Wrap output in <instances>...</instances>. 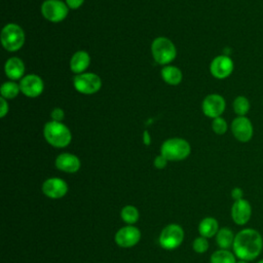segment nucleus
I'll return each mask as SVG.
<instances>
[{"label": "nucleus", "instance_id": "nucleus-1", "mask_svg": "<svg viewBox=\"0 0 263 263\" xmlns=\"http://www.w3.org/2000/svg\"><path fill=\"white\" fill-rule=\"evenodd\" d=\"M232 250L238 260L253 261L262 253L263 237L258 230L245 228L235 234Z\"/></svg>", "mask_w": 263, "mask_h": 263}, {"label": "nucleus", "instance_id": "nucleus-2", "mask_svg": "<svg viewBox=\"0 0 263 263\" xmlns=\"http://www.w3.org/2000/svg\"><path fill=\"white\" fill-rule=\"evenodd\" d=\"M44 137L45 140L53 147L64 148L68 146L71 142V132L69 128L59 122V121H49L44 126Z\"/></svg>", "mask_w": 263, "mask_h": 263}, {"label": "nucleus", "instance_id": "nucleus-3", "mask_svg": "<svg viewBox=\"0 0 263 263\" xmlns=\"http://www.w3.org/2000/svg\"><path fill=\"white\" fill-rule=\"evenodd\" d=\"M191 151L190 145L187 141L179 138L168 139L162 143L160 152L167 160H183L189 156Z\"/></svg>", "mask_w": 263, "mask_h": 263}, {"label": "nucleus", "instance_id": "nucleus-4", "mask_svg": "<svg viewBox=\"0 0 263 263\" xmlns=\"http://www.w3.org/2000/svg\"><path fill=\"white\" fill-rule=\"evenodd\" d=\"M1 42L8 51L20 49L25 42V33L23 29L15 24L6 25L1 32Z\"/></svg>", "mask_w": 263, "mask_h": 263}, {"label": "nucleus", "instance_id": "nucleus-5", "mask_svg": "<svg viewBox=\"0 0 263 263\" xmlns=\"http://www.w3.org/2000/svg\"><path fill=\"white\" fill-rule=\"evenodd\" d=\"M184 239V230L178 224L166 225L159 234V245L164 250H175L181 246Z\"/></svg>", "mask_w": 263, "mask_h": 263}, {"label": "nucleus", "instance_id": "nucleus-6", "mask_svg": "<svg viewBox=\"0 0 263 263\" xmlns=\"http://www.w3.org/2000/svg\"><path fill=\"white\" fill-rule=\"evenodd\" d=\"M152 54L154 60L158 64H168L171 63L176 57V47L173 42L164 37L156 38L151 46Z\"/></svg>", "mask_w": 263, "mask_h": 263}, {"label": "nucleus", "instance_id": "nucleus-7", "mask_svg": "<svg viewBox=\"0 0 263 263\" xmlns=\"http://www.w3.org/2000/svg\"><path fill=\"white\" fill-rule=\"evenodd\" d=\"M101 85L100 77L93 73H82L74 77V87L81 93H95L101 88Z\"/></svg>", "mask_w": 263, "mask_h": 263}, {"label": "nucleus", "instance_id": "nucleus-8", "mask_svg": "<svg viewBox=\"0 0 263 263\" xmlns=\"http://www.w3.org/2000/svg\"><path fill=\"white\" fill-rule=\"evenodd\" d=\"M41 12L46 20L58 23L67 16L68 7L60 0H46L41 6Z\"/></svg>", "mask_w": 263, "mask_h": 263}, {"label": "nucleus", "instance_id": "nucleus-9", "mask_svg": "<svg viewBox=\"0 0 263 263\" xmlns=\"http://www.w3.org/2000/svg\"><path fill=\"white\" fill-rule=\"evenodd\" d=\"M114 239L121 248H132L140 241L141 231L134 225H126L117 230Z\"/></svg>", "mask_w": 263, "mask_h": 263}, {"label": "nucleus", "instance_id": "nucleus-10", "mask_svg": "<svg viewBox=\"0 0 263 263\" xmlns=\"http://www.w3.org/2000/svg\"><path fill=\"white\" fill-rule=\"evenodd\" d=\"M230 215L232 221L236 225H246L251 220L252 217V205L250 201L245 198L235 200L231 205Z\"/></svg>", "mask_w": 263, "mask_h": 263}, {"label": "nucleus", "instance_id": "nucleus-11", "mask_svg": "<svg viewBox=\"0 0 263 263\" xmlns=\"http://www.w3.org/2000/svg\"><path fill=\"white\" fill-rule=\"evenodd\" d=\"M42 192L51 199H60L68 192V184L61 178L46 179L42 184Z\"/></svg>", "mask_w": 263, "mask_h": 263}, {"label": "nucleus", "instance_id": "nucleus-12", "mask_svg": "<svg viewBox=\"0 0 263 263\" xmlns=\"http://www.w3.org/2000/svg\"><path fill=\"white\" fill-rule=\"evenodd\" d=\"M233 136L239 142H249L253 137V124L246 116L236 117L231 123Z\"/></svg>", "mask_w": 263, "mask_h": 263}, {"label": "nucleus", "instance_id": "nucleus-13", "mask_svg": "<svg viewBox=\"0 0 263 263\" xmlns=\"http://www.w3.org/2000/svg\"><path fill=\"white\" fill-rule=\"evenodd\" d=\"M225 110V100L217 93L209 95L202 102L203 113L212 118L220 117Z\"/></svg>", "mask_w": 263, "mask_h": 263}, {"label": "nucleus", "instance_id": "nucleus-14", "mask_svg": "<svg viewBox=\"0 0 263 263\" xmlns=\"http://www.w3.org/2000/svg\"><path fill=\"white\" fill-rule=\"evenodd\" d=\"M233 67V62L229 57L219 55L212 61L210 70L214 77L218 79H224L232 73Z\"/></svg>", "mask_w": 263, "mask_h": 263}, {"label": "nucleus", "instance_id": "nucleus-15", "mask_svg": "<svg viewBox=\"0 0 263 263\" xmlns=\"http://www.w3.org/2000/svg\"><path fill=\"white\" fill-rule=\"evenodd\" d=\"M21 91L30 98H36L43 91V81L37 75H27L20 82Z\"/></svg>", "mask_w": 263, "mask_h": 263}, {"label": "nucleus", "instance_id": "nucleus-16", "mask_svg": "<svg viewBox=\"0 0 263 263\" xmlns=\"http://www.w3.org/2000/svg\"><path fill=\"white\" fill-rule=\"evenodd\" d=\"M55 167L66 173H76L80 168L79 158L71 153H62L55 158Z\"/></svg>", "mask_w": 263, "mask_h": 263}, {"label": "nucleus", "instance_id": "nucleus-17", "mask_svg": "<svg viewBox=\"0 0 263 263\" xmlns=\"http://www.w3.org/2000/svg\"><path fill=\"white\" fill-rule=\"evenodd\" d=\"M5 74L10 79H20L25 73V65L18 58H10L5 64Z\"/></svg>", "mask_w": 263, "mask_h": 263}, {"label": "nucleus", "instance_id": "nucleus-18", "mask_svg": "<svg viewBox=\"0 0 263 263\" xmlns=\"http://www.w3.org/2000/svg\"><path fill=\"white\" fill-rule=\"evenodd\" d=\"M219 229V223L217 219L213 217H205L198 224V232L200 236H203L205 238L216 236Z\"/></svg>", "mask_w": 263, "mask_h": 263}, {"label": "nucleus", "instance_id": "nucleus-19", "mask_svg": "<svg viewBox=\"0 0 263 263\" xmlns=\"http://www.w3.org/2000/svg\"><path fill=\"white\" fill-rule=\"evenodd\" d=\"M89 55L86 51L80 50L74 53L71 59L70 67L74 73H81L89 66Z\"/></svg>", "mask_w": 263, "mask_h": 263}, {"label": "nucleus", "instance_id": "nucleus-20", "mask_svg": "<svg viewBox=\"0 0 263 263\" xmlns=\"http://www.w3.org/2000/svg\"><path fill=\"white\" fill-rule=\"evenodd\" d=\"M235 234L229 227H222L216 234V242L220 249L229 250L234 242Z\"/></svg>", "mask_w": 263, "mask_h": 263}, {"label": "nucleus", "instance_id": "nucleus-21", "mask_svg": "<svg viewBox=\"0 0 263 263\" xmlns=\"http://www.w3.org/2000/svg\"><path fill=\"white\" fill-rule=\"evenodd\" d=\"M236 256L233 252L225 249L215 251L210 258V263H236Z\"/></svg>", "mask_w": 263, "mask_h": 263}, {"label": "nucleus", "instance_id": "nucleus-22", "mask_svg": "<svg viewBox=\"0 0 263 263\" xmlns=\"http://www.w3.org/2000/svg\"><path fill=\"white\" fill-rule=\"evenodd\" d=\"M161 76H162V79L166 83L172 84V85H177L182 80L181 71L177 67H174V66L164 67L161 70Z\"/></svg>", "mask_w": 263, "mask_h": 263}, {"label": "nucleus", "instance_id": "nucleus-23", "mask_svg": "<svg viewBox=\"0 0 263 263\" xmlns=\"http://www.w3.org/2000/svg\"><path fill=\"white\" fill-rule=\"evenodd\" d=\"M120 217L127 225H134L138 222L140 218V213L136 206L128 204L121 209Z\"/></svg>", "mask_w": 263, "mask_h": 263}, {"label": "nucleus", "instance_id": "nucleus-24", "mask_svg": "<svg viewBox=\"0 0 263 263\" xmlns=\"http://www.w3.org/2000/svg\"><path fill=\"white\" fill-rule=\"evenodd\" d=\"M233 109L238 116H245L250 110V101L243 96H238L233 101Z\"/></svg>", "mask_w": 263, "mask_h": 263}, {"label": "nucleus", "instance_id": "nucleus-25", "mask_svg": "<svg viewBox=\"0 0 263 263\" xmlns=\"http://www.w3.org/2000/svg\"><path fill=\"white\" fill-rule=\"evenodd\" d=\"M20 85L14 82H5L1 86V96L4 99H13L17 96L20 91Z\"/></svg>", "mask_w": 263, "mask_h": 263}, {"label": "nucleus", "instance_id": "nucleus-26", "mask_svg": "<svg viewBox=\"0 0 263 263\" xmlns=\"http://www.w3.org/2000/svg\"><path fill=\"white\" fill-rule=\"evenodd\" d=\"M192 248L195 253L198 254H203L209 250V241L208 238L203 236H198L196 237L193 242H192Z\"/></svg>", "mask_w": 263, "mask_h": 263}, {"label": "nucleus", "instance_id": "nucleus-27", "mask_svg": "<svg viewBox=\"0 0 263 263\" xmlns=\"http://www.w3.org/2000/svg\"><path fill=\"white\" fill-rule=\"evenodd\" d=\"M212 127L217 135H223L227 130V122L222 117H217L214 118L212 122Z\"/></svg>", "mask_w": 263, "mask_h": 263}, {"label": "nucleus", "instance_id": "nucleus-28", "mask_svg": "<svg viewBox=\"0 0 263 263\" xmlns=\"http://www.w3.org/2000/svg\"><path fill=\"white\" fill-rule=\"evenodd\" d=\"M167 161H168V160H167L164 156H162V155L160 154V155H158V156L155 157L153 163H154V166H155L156 168L161 170V168H164V167L166 166Z\"/></svg>", "mask_w": 263, "mask_h": 263}, {"label": "nucleus", "instance_id": "nucleus-29", "mask_svg": "<svg viewBox=\"0 0 263 263\" xmlns=\"http://www.w3.org/2000/svg\"><path fill=\"white\" fill-rule=\"evenodd\" d=\"M230 195L232 197V199L235 201V200H239L241 198H243V190L240 188V187H234L231 192H230Z\"/></svg>", "mask_w": 263, "mask_h": 263}, {"label": "nucleus", "instance_id": "nucleus-30", "mask_svg": "<svg viewBox=\"0 0 263 263\" xmlns=\"http://www.w3.org/2000/svg\"><path fill=\"white\" fill-rule=\"evenodd\" d=\"M65 114H64V111L61 109V108H54L51 112V118L53 119V121H61L63 120Z\"/></svg>", "mask_w": 263, "mask_h": 263}, {"label": "nucleus", "instance_id": "nucleus-31", "mask_svg": "<svg viewBox=\"0 0 263 263\" xmlns=\"http://www.w3.org/2000/svg\"><path fill=\"white\" fill-rule=\"evenodd\" d=\"M84 0H66L67 2V5L70 7V8H73V9H76L78 7H80L82 5Z\"/></svg>", "mask_w": 263, "mask_h": 263}, {"label": "nucleus", "instance_id": "nucleus-32", "mask_svg": "<svg viewBox=\"0 0 263 263\" xmlns=\"http://www.w3.org/2000/svg\"><path fill=\"white\" fill-rule=\"evenodd\" d=\"M0 102H1V111H0V116L1 117H4L5 114L8 112V105L5 101L4 98H1L0 99Z\"/></svg>", "mask_w": 263, "mask_h": 263}, {"label": "nucleus", "instance_id": "nucleus-33", "mask_svg": "<svg viewBox=\"0 0 263 263\" xmlns=\"http://www.w3.org/2000/svg\"><path fill=\"white\" fill-rule=\"evenodd\" d=\"M144 144L145 145H149L150 144V136H149V133L147 130L144 132Z\"/></svg>", "mask_w": 263, "mask_h": 263}, {"label": "nucleus", "instance_id": "nucleus-34", "mask_svg": "<svg viewBox=\"0 0 263 263\" xmlns=\"http://www.w3.org/2000/svg\"><path fill=\"white\" fill-rule=\"evenodd\" d=\"M236 263H250V262L246 261V260H238Z\"/></svg>", "mask_w": 263, "mask_h": 263}, {"label": "nucleus", "instance_id": "nucleus-35", "mask_svg": "<svg viewBox=\"0 0 263 263\" xmlns=\"http://www.w3.org/2000/svg\"><path fill=\"white\" fill-rule=\"evenodd\" d=\"M257 263H263V258H262V259H260L259 261H257Z\"/></svg>", "mask_w": 263, "mask_h": 263}]
</instances>
